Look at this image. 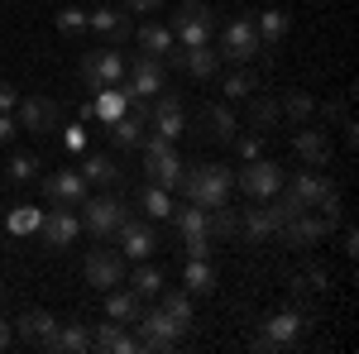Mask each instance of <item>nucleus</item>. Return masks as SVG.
Listing matches in <instances>:
<instances>
[{
    "mask_svg": "<svg viewBox=\"0 0 359 354\" xmlns=\"http://www.w3.org/2000/svg\"><path fill=\"white\" fill-rule=\"evenodd\" d=\"M57 29H62V34H86V10H77V5L57 10Z\"/></svg>",
    "mask_w": 359,
    "mask_h": 354,
    "instance_id": "c03bdc74",
    "label": "nucleus"
},
{
    "mask_svg": "<svg viewBox=\"0 0 359 354\" xmlns=\"http://www.w3.org/2000/svg\"><path fill=\"white\" fill-rule=\"evenodd\" d=\"M172 225H177V235H201V230H211V211L187 201L182 211H172Z\"/></svg>",
    "mask_w": 359,
    "mask_h": 354,
    "instance_id": "f704fd0d",
    "label": "nucleus"
},
{
    "mask_svg": "<svg viewBox=\"0 0 359 354\" xmlns=\"http://www.w3.org/2000/svg\"><path fill=\"white\" fill-rule=\"evenodd\" d=\"M297 335H302V316H297V311H273V316L264 321V330L249 340V350L254 354H278V350H287Z\"/></svg>",
    "mask_w": 359,
    "mask_h": 354,
    "instance_id": "6e6552de",
    "label": "nucleus"
},
{
    "mask_svg": "<svg viewBox=\"0 0 359 354\" xmlns=\"http://www.w3.org/2000/svg\"><path fill=\"white\" fill-rule=\"evenodd\" d=\"M53 354H86L91 350V326L86 321H67V326H57L53 345H48Z\"/></svg>",
    "mask_w": 359,
    "mask_h": 354,
    "instance_id": "bb28decb",
    "label": "nucleus"
},
{
    "mask_svg": "<svg viewBox=\"0 0 359 354\" xmlns=\"http://www.w3.org/2000/svg\"><path fill=\"white\" fill-rule=\"evenodd\" d=\"M39 220H43L39 206H15V211L5 216V225H10V235H39Z\"/></svg>",
    "mask_w": 359,
    "mask_h": 354,
    "instance_id": "58836bf2",
    "label": "nucleus"
},
{
    "mask_svg": "<svg viewBox=\"0 0 359 354\" xmlns=\"http://www.w3.org/2000/svg\"><path fill=\"white\" fill-rule=\"evenodd\" d=\"M254 34H259V48H264V53L283 48V39H287V15H283V10H264V15L254 20Z\"/></svg>",
    "mask_w": 359,
    "mask_h": 354,
    "instance_id": "a878e982",
    "label": "nucleus"
},
{
    "mask_svg": "<svg viewBox=\"0 0 359 354\" xmlns=\"http://www.w3.org/2000/svg\"><path fill=\"white\" fill-rule=\"evenodd\" d=\"M292 149H297V158H302L306 168L331 163V135H326V130H297V135H292Z\"/></svg>",
    "mask_w": 359,
    "mask_h": 354,
    "instance_id": "412c9836",
    "label": "nucleus"
},
{
    "mask_svg": "<svg viewBox=\"0 0 359 354\" xmlns=\"http://www.w3.org/2000/svg\"><path fill=\"white\" fill-rule=\"evenodd\" d=\"M182 282H187L192 297H211V292H216V268H211V259H187Z\"/></svg>",
    "mask_w": 359,
    "mask_h": 354,
    "instance_id": "c756f323",
    "label": "nucleus"
},
{
    "mask_svg": "<svg viewBox=\"0 0 359 354\" xmlns=\"http://www.w3.org/2000/svg\"><path fill=\"white\" fill-rule=\"evenodd\" d=\"M15 106H20L15 86H10V82H0V115H15Z\"/></svg>",
    "mask_w": 359,
    "mask_h": 354,
    "instance_id": "09e8293b",
    "label": "nucleus"
},
{
    "mask_svg": "<svg viewBox=\"0 0 359 354\" xmlns=\"http://www.w3.org/2000/svg\"><path fill=\"white\" fill-rule=\"evenodd\" d=\"M182 249H187V259H211L216 235H211V230H201V235H182Z\"/></svg>",
    "mask_w": 359,
    "mask_h": 354,
    "instance_id": "37998d69",
    "label": "nucleus"
},
{
    "mask_svg": "<svg viewBox=\"0 0 359 354\" xmlns=\"http://www.w3.org/2000/svg\"><path fill=\"white\" fill-rule=\"evenodd\" d=\"M82 230L91 235V240H111V235H120V225L130 220V201H120V196H86L82 206Z\"/></svg>",
    "mask_w": 359,
    "mask_h": 354,
    "instance_id": "f03ea898",
    "label": "nucleus"
},
{
    "mask_svg": "<svg viewBox=\"0 0 359 354\" xmlns=\"http://www.w3.org/2000/svg\"><path fill=\"white\" fill-rule=\"evenodd\" d=\"M125 67H130V57L120 53V48H91V53L82 57V82H86V91L120 86V82H125Z\"/></svg>",
    "mask_w": 359,
    "mask_h": 354,
    "instance_id": "39448f33",
    "label": "nucleus"
},
{
    "mask_svg": "<svg viewBox=\"0 0 359 354\" xmlns=\"http://www.w3.org/2000/svg\"><path fill=\"white\" fill-rule=\"evenodd\" d=\"M125 10H130V15H158L163 0H125Z\"/></svg>",
    "mask_w": 359,
    "mask_h": 354,
    "instance_id": "de8ad7c7",
    "label": "nucleus"
},
{
    "mask_svg": "<svg viewBox=\"0 0 359 354\" xmlns=\"http://www.w3.org/2000/svg\"><path fill=\"white\" fill-rule=\"evenodd\" d=\"M139 335H135V345L139 350H154V354H168V350H177V340H182V326L168 316L163 306H144L139 311Z\"/></svg>",
    "mask_w": 359,
    "mask_h": 354,
    "instance_id": "20e7f679",
    "label": "nucleus"
},
{
    "mask_svg": "<svg viewBox=\"0 0 359 354\" xmlns=\"http://www.w3.org/2000/svg\"><path fill=\"white\" fill-rule=\"evenodd\" d=\"M278 115H283V110H278L273 96H264V91L249 96V130H254V135H269V130L278 125Z\"/></svg>",
    "mask_w": 359,
    "mask_h": 354,
    "instance_id": "7c9ffc66",
    "label": "nucleus"
},
{
    "mask_svg": "<svg viewBox=\"0 0 359 354\" xmlns=\"http://www.w3.org/2000/svg\"><path fill=\"white\" fill-rule=\"evenodd\" d=\"M235 187L245 191L249 201H269L283 187V168L273 158H249L245 168H235Z\"/></svg>",
    "mask_w": 359,
    "mask_h": 354,
    "instance_id": "0eeeda50",
    "label": "nucleus"
},
{
    "mask_svg": "<svg viewBox=\"0 0 359 354\" xmlns=\"http://www.w3.org/2000/svg\"><path fill=\"white\" fill-rule=\"evenodd\" d=\"M168 62H177L187 77L206 82V77H216V67H221V53H216L211 43H196V48H172V53H168Z\"/></svg>",
    "mask_w": 359,
    "mask_h": 354,
    "instance_id": "f3484780",
    "label": "nucleus"
},
{
    "mask_svg": "<svg viewBox=\"0 0 359 354\" xmlns=\"http://www.w3.org/2000/svg\"><path fill=\"white\" fill-rule=\"evenodd\" d=\"M168 29H172L177 48H196V43H211V29H216V10H211V5H201V0H182Z\"/></svg>",
    "mask_w": 359,
    "mask_h": 354,
    "instance_id": "7ed1b4c3",
    "label": "nucleus"
},
{
    "mask_svg": "<svg viewBox=\"0 0 359 354\" xmlns=\"http://www.w3.org/2000/svg\"><path fill=\"white\" fill-rule=\"evenodd\" d=\"M287 287H292V292H321V287H326V268H316V264H311V268H302Z\"/></svg>",
    "mask_w": 359,
    "mask_h": 354,
    "instance_id": "79ce46f5",
    "label": "nucleus"
},
{
    "mask_svg": "<svg viewBox=\"0 0 359 354\" xmlns=\"http://www.w3.org/2000/svg\"><path fill=\"white\" fill-rule=\"evenodd\" d=\"M91 350H106V354H135V335H125V326L120 321H101V326H91Z\"/></svg>",
    "mask_w": 359,
    "mask_h": 354,
    "instance_id": "5701e85b",
    "label": "nucleus"
},
{
    "mask_svg": "<svg viewBox=\"0 0 359 354\" xmlns=\"http://www.w3.org/2000/svg\"><path fill=\"white\" fill-rule=\"evenodd\" d=\"M115 240H120V254H125V259H149V254H154V249H158V235H154V225H149V220H125V225H120V235H115Z\"/></svg>",
    "mask_w": 359,
    "mask_h": 354,
    "instance_id": "a211bd4d",
    "label": "nucleus"
},
{
    "mask_svg": "<svg viewBox=\"0 0 359 354\" xmlns=\"http://www.w3.org/2000/svg\"><path fill=\"white\" fill-rule=\"evenodd\" d=\"M158 306H163L182 330L192 326V292H187V287H158Z\"/></svg>",
    "mask_w": 359,
    "mask_h": 354,
    "instance_id": "2f4dec72",
    "label": "nucleus"
},
{
    "mask_svg": "<svg viewBox=\"0 0 359 354\" xmlns=\"http://www.w3.org/2000/svg\"><path fill=\"white\" fill-rule=\"evenodd\" d=\"M182 158H177V149H168V154H158V158H149V182H158V187L177 191V182H182Z\"/></svg>",
    "mask_w": 359,
    "mask_h": 354,
    "instance_id": "cd10ccee",
    "label": "nucleus"
},
{
    "mask_svg": "<svg viewBox=\"0 0 359 354\" xmlns=\"http://www.w3.org/2000/svg\"><path fill=\"white\" fill-rule=\"evenodd\" d=\"M86 29H96V34H106L111 39V48H125L130 43V10H120V5H96V10H86Z\"/></svg>",
    "mask_w": 359,
    "mask_h": 354,
    "instance_id": "f8f14e48",
    "label": "nucleus"
},
{
    "mask_svg": "<svg viewBox=\"0 0 359 354\" xmlns=\"http://www.w3.org/2000/svg\"><path fill=\"white\" fill-rule=\"evenodd\" d=\"M77 230H82V220L72 216L67 206H48L43 220H39V245L57 254V249H67L72 240H77Z\"/></svg>",
    "mask_w": 359,
    "mask_h": 354,
    "instance_id": "9b49d317",
    "label": "nucleus"
},
{
    "mask_svg": "<svg viewBox=\"0 0 359 354\" xmlns=\"http://www.w3.org/2000/svg\"><path fill=\"white\" fill-rule=\"evenodd\" d=\"M230 144H235V154H240V158H264V135H235L230 139Z\"/></svg>",
    "mask_w": 359,
    "mask_h": 354,
    "instance_id": "a18cd8bd",
    "label": "nucleus"
},
{
    "mask_svg": "<svg viewBox=\"0 0 359 354\" xmlns=\"http://www.w3.org/2000/svg\"><path fill=\"white\" fill-rule=\"evenodd\" d=\"M340 249H345L350 259H355V254H359V235H355V230H350V225H345V235H340Z\"/></svg>",
    "mask_w": 359,
    "mask_h": 354,
    "instance_id": "3c124183",
    "label": "nucleus"
},
{
    "mask_svg": "<svg viewBox=\"0 0 359 354\" xmlns=\"http://www.w3.org/2000/svg\"><path fill=\"white\" fill-rule=\"evenodd\" d=\"M130 39L139 43V53H144V57H163V62H168V53L177 48V39H172V29H168V25H139V34H130Z\"/></svg>",
    "mask_w": 359,
    "mask_h": 354,
    "instance_id": "b1692460",
    "label": "nucleus"
},
{
    "mask_svg": "<svg viewBox=\"0 0 359 354\" xmlns=\"http://www.w3.org/2000/svg\"><path fill=\"white\" fill-rule=\"evenodd\" d=\"M139 211H144V220H168L172 216V191L149 182V187L139 191Z\"/></svg>",
    "mask_w": 359,
    "mask_h": 354,
    "instance_id": "72a5a7b5",
    "label": "nucleus"
},
{
    "mask_svg": "<svg viewBox=\"0 0 359 354\" xmlns=\"http://www.w3.org/2000/svg\"><path fill=\"white\" fill-rule=\"evenodd\" d=\"M5 177H10V182H34V177H39V158H34V154H15V158L5 163Z\"/></svg>",
    "mask_w": 359,
    "mask_h": 354,
    "instance_id": "ea45409f",
    "label": "nucleus"
},
{
    "mask_svg": "<svg viewBox=\"0 0 359 354\" xmlns=\"http://www.w3.org/2000/svg\"><path fill=\"white\" fill-rule=\"evenodd\" d=\"M211 235H216V240H240V211H235L230 201L211 211Z\"/></svg>",
    "mask_w": 359,
    "mask_h": 354,
    "instance_id": "c9c22d12",
    "label": "nucleus"
},
{
    "mask_svg": "<svg viewBox=\"0 0 359 354\" xmlns=\"http://www.w3.org/2000/svg\"><path fill=\"white\" fill-rule=\"evenodd\" d=\"M163 77H168V62L163 57H144L125 67V82H120V96L125 101H144V96H158L163 91Z\"/></svg>",
    "mask_w": 359,
    "mask_h": 354,
    "instance_id": "423d86ee",
    "label": "nucleus"
},
{
    "mask_svg": "<svg viewBox=\"0 0 359 354\" xmlns=\"http://www.w3.org/2000/svg\"><path fill=\"white\" fill-rule=\"evenodd\" d=\"M158 287H163V273L154 268V264H144V259H139L135 278H130V292H139V297H158Z\"/></svg>",
    "mask_w": 359,
    "mask_h": 354,
    "instance_id": "4c0bfd02",
    "label": "nucleus"
},
{
    "mask_svg": "<svg viewBox=\"0 0 359 354\" xmlns=\"http://www.w3.org/2000/svg\"><path fill=\"white\" fill-rule=\"evenodd\" d=\"M221 91H225V96H230V101H249V96L259 91V82H254L249 72H230V77H225V82H221Z\"/></svg>",
    "mask_w": 359,
    "mask_h": 354,
    "instance_id": "a19ab883",
    "label": "nucleus"
},
{
    "mask_svg": "<svg viewBox=\"0 0 359 354\" xmlns=\"http://www.w3.org/2000/svg\"><path fill=\"white\" fill-rule=\"evenodd\" d=\"M57 321L53 311H43V306H34V311H25L20 321H15V335L25 340V345H39V350H48L53 345V335H57Z\"/></svg>",
    "mask_w": 359,
    "mask_h": 354,
    "instance_id": "dca6fc26",
    "label": "nucleus"
},
{
    "mask_svg": "<svg viewBox=\"0 0 359 354\" xmlns=\"http://www.w3.org/2000/svg\"><path fill=\"white\" fill-rule=\"evenodd\" d=\"M86 282H91L96 292H111V287H120V282H125V254H120V249L96 245L91 254H86Z\"/></svg>",
    "mask_w": 359,
    "mask_h": 354,
    "instance_id": "1a4fd4ad",
    "label": "nucleus"
},
{
    "mask_svg": "<svg viewBox=\"0 0 359 354\" xmlns=\"http://www.w3.org/2000/svg\"><path fill=\"white\" fill-rule=\"evenodd\" d=\"M254 53H264L259 48V34H254V20H230L221 34V57L225 62H249Z\"/></svg>",
    "mask_w": 359,
    "mask_h": 354,
    "instance_id": "4468645a",
    "label": "nucleus"
},
{
    "mask_svg": "<svg viewBox=\"0 0 359 354\" xmlns=\"http://www.w3.org/2000/svg\"><path fill=\"white\" fill-rule=\"evenodd\" d=\"M273 235H278V220L269 216V206H264V201H259V206H249L245 216H240V240H245V245H269Z\"/></svg>",
    "mask_w": 359,
    "mask_h": 354,
    "instance_id": "4be33fe9",
    "label": "nucleus"
},
{
    "mask_svg": "<svg viewBox=\"0 0 359 354\" xmlns=\"http://www.w3.org/2000/svg\"><path fill=\"white\" fill-rule=\"evenodd\" d=\"M15 135H20V125H15V115H0V144H10Z\"/></svg>",
    "mask_w": 359,
    "mask_h": 354,
    "instance_id": "8fccbe9b",
    "label": "nucleus"
},
{
    "mask_svg": "<svg viewBox=\"0 0 359 354\" xmlns=\"http://www.w3.org/2000/svg\"><path fill=\"white\" fill-rule=\"evenodd\" d=\"M278 235H283L292 249H311V245H321V240L331 235V225L316 216V211H297V216L283 220V230H278Z\"/></svg>",
    "mask_w": 359,
    "mask_h": 354,
    "instance_id": "ddd939ff",
    "label": "nucleus"
},
{
    "mask_svg": "<svg viewBox=\"0 0 359 354\" xmlns=\"http://www.w3.org/2000/svg\"><path fill=\"white\" fill-rule=\"evenodd\" d=\"M201 130L216 139V144H230V139L240 135V120H235V110H230V106H206V110H201Z\"/></svg>",
    "mask_w": 359,
    "mask_h": 354,
    "instance_id": "393cba45",
    "label": "nucleus"
},
{
    "mask_svg": "<svg viewBox=\"0 0 359 354\" xmlns=\"http://www.w3.org/2000/svg\"><path fill=\"white\" fill-rule=\"evenodd\" d=\"M182 196L192 201V206H206V211H216L230 201V191H235V168L225 163H192L182 168Z\"/></svg>",
    "mask_w": 359,
    "mask_h": 354,
    "instance_id": "f257e3e1",
    "label": "nucleus"
},
{
    "mask_svg": "<svg viewBox=\"0 0 359 354\" xmlns=\"http://www.w3.org/2000/svg\"><path fill=\"white\" fill-rule=\"evenodd\" d=\"M149 125H154V135H163L177 144V135H182V106H177V96H168V91H158L154 96V106H149Z\"/></svg>",
    "mask_w": 359,
    "mask_h": 354,
    "instance_id": "6ab92c4d",
    "label": "nucleus"
},
{
    "mask_svg": "<svg viewBox=\"0 0 359 354\" xmlns=\"http://www.w3.org/2000/svg\"><path fill=\"white\" fill-rule=\"evenodd\" d=\"M10 345H15V326H10V321H0V350H10Z\"/></svg>",
    "mask_w": 359,
    "mask_h": 354,
    "instance_id": "603ef678",
    "label": "nucleus"
},
{
    "mask_svg": "<svg viewBox=\"0 0 359 354\" xmlns=\"http://www.w3.org/2000/svg\"><path fill=\"white\" fill-rule=\"evenodd\" d=\"M283 191L297 201V211H316V201H321L326 191H335V187L321 177V172H316V168H306V172H297L292 182H283Z\"/></svg>",
    "mask_w": 359,
    "mask_h": 354,
    "instance_id": "aec40b11",
    "label": "nucleus"
},
{
    "mask_svg": "<svg viewBox=\"0 0 359 354\" xmlns=\"http://www.w3.org/2000/svg\"><path fill=\"white\" fill-rule=\"evenodd\" d=\"M82 177H86V187H115L120 182V163L106 158V154H91L82 163Z\"/></svg>",
    "mask_w": 359,
    "mask_h": 354,
    "instance_id": "473e14b6",
    "label": "nucleus"
},
{
    "mask_svg": "<svg viewBox=\"0 0 359 354\" xmlns=\"http://www.w3.org/2000/svg\"><path fill=\"white\" fill-rule=\"evenodd\" d=\"M278 110H283L292 125H306V120H311V110H316V101H311L306 91H287V96L278 101Z\"/></svg>",
    "mask_w": 359,
    "mask_h": 354,
    "instance_id": "e433bc0d",
    "label": "nucleus"
},
{
    "mask_svg": "<svg viewBox=\"0 0 359 354\" xmlns=\"http://www.w3.org/2000/svg\"><path fill=\"white\" fill-rule=\"evenodd\" d=\"M321 120H326V125H345V120H350V115H345V101H326V106H321Z\"/></svg>",
    "mask_w": 359,
    "mask_h": 354,
    "instance_id": "49530a36",
    "label": "nucleus"
},
{
    "mask_svg": "<svg viewBox=\"0 0 359 354\" xmlns=\"http://www.w3.org/2000/svg\"><path fill=\"white\" fill-rule=\"evenodd\" d=\"M139 311H144V297H139V292H120V287H111V297H106V316H111V321L135 326Z\"/></svg>",
    "mask_w": 359,
    "mask_h": 354,
    "instance_id": "c85d7f7f",
    "label": "nucleus"
},
{
    "mask_svg": "<svg viewBox=\"0 0 359 354\" xmlns=\"http://www.w3.org/2000/svg\"><path fill=\"white\" fill-rule=\"evenodd\" d=\"M57 120H62V110H57L53 96H25V101L15 106V125L29 130V135H53Z\"/></svg>",
    "mask_w": 359,
    "mask_h": 354,
    "instance_id": "9d476101",
    "label": "nucleus"
},
{
    "mask_svg": "<svg viewBox=\"0 0 359 354\" xmlns=\"http://www.w3.org/2000/svg\"><path fill=\"white\" fill-rule=\"evenodd\" d=\"M43 201L48 206H67V211H77L86 201V177L82 172H53V177H43Z\"/></svg>",
    "mask_w": 359,
    "mask_h": 354,
    "instance_id": "2eb2a0df",
    "label": "nucleus"
}]
</instances>
